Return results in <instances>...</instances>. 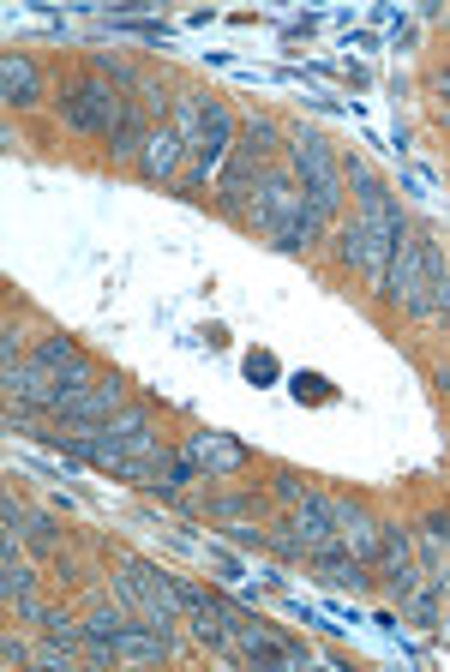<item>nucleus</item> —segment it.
I'll return each mask as SVG.
<instances>
[{
  "instance_id": "1",
  "label": "nucleus",
  "mask_w": 450,
  "mask_h": 672,
  "mask_svg": "<svg viewBox=\"0 0 450 672\" xmlns=\"http://www.w3.org/2000/svg\"><path fill=\"white\" fill-rule=\"evenodd\" d=\"M60 121L72 126V133H85V138H102V150H109L114 162H126V157H138L145 150V114H138L133 96H121L109 79H72L67 91H60Z\"/></svg>"
},
{
  "instance_id": "2",
  "label": "nucleus",
  "mask_w": 450,
  "mask_h": 672,
  "mask_svg": "<svg viewBox=\"0 0 450 672\" xmlns=\"http://www.w3.org/2000/svg\"><path fill=\"white\" fill-rule=\"evenodd\" d=\"M355 186L360 193H355V223H349V235H342V259H349L355 271H367L372 288H384V271H391L408 228H403V210L391 205V193H384L367 169H355Z\"/></svg>"
},
{
  "instance_id": "3",
  "label": "nucleus",
  "mask_w": 450,
  "mask_h": 672,
  "mask_svg": "<svg viewBox=\"0 0 450 672\" xmlns=\"http://www.w3.org/2000/svg\"><path fill=\"white\" fill-rule=\"evenodd\" d=\"M277 157V126L270 121H247L240 126V138H235V150H228V162H223V186H216V198H223V210L228 217H247V186L265 174V162Z\"/></svg>"
},
{
  "instance_id": "4",
  "label": "nucleus",
  "mask_w": 450,
  "mask_h": 672,
  "mask_svg": "<svg viewBox=\"0 0 450 672\" xmlns=\"http://www.w3.org/2000/svg\"><path fill=\"white\" fill-rule=\"evenodd\" d=\"M294 181L306 186V217H313L318 228L330 223V210H337V198H342V169H337V157H330V145L318 133H294Z\"/></svg>"
},
{
  "instance_id": "5",
  "label": "nucleus",
  "mask_w": 450,
  "mask_h": 672,
  "mask_svg": "<svg viewBox=\"0 0 450 672\" xmlns=\"http://www.w3.org/2000/svg\"><path fill=\"white\" fill-rule=\"evenodd\" d=\"M121 601L133 606L145 625H157V630H169V637H175V625H180V589H175V577H162L157 565L121 559Z\"/></svg>"
},
{
  "instance_id": "6",
  "label": "nucleus",
  "mask_w": 450,
  "mask_h": 672,
  "mask_svg": "<svg viewBox=\"0 0 450 672\" xmlns=\"http://www.w3.org/2000/svg\"><path fill=\"white\" fill-rule=\"evenodd\" d=\"M121 409H126V385H121V378H90V385L67 390L48 414H60L72 433H97V426H109Z\"/></svg>"
},
{
  "instance_id": "7",
  "label": "nucleus",
  "mask_w": 450,
  "mask_h": 672,
  "mask_svg": "<svg viewBox=\"0 0 450 672\" xmlns=\"http://www.w3.org/2000/svg\"><path fill=\"white\" fill-rule=\"evenodd\" d=\"M169 649H175V637L169 630H157V625H126L121 637H114V661L121 667H150V661H169Z\"/></svg>"
},
{
  "instance_id": "8",
  "label": "nucleus",
  "mask_w": 450,
  "mask_h": 672,
  "mask_svg": "<svg viewBox=\"0 0 450 672\" xmlns=\"http://www.w3.org/2000/svg\"><path fill=\"white\" fill-rule=\"evenodd\" d=\"M180 150H187V138H180L175 126H157V133L145 138V150H138V169H145L150 181H187V174H180Z\"/></svg>"
},
{
  "instance_id": "9",
  "label": "nucleus",
  "mask_w": 450,
  "mask_h": 672,
  "mask_svg": "<svg viewBox=\"0 0 450 672\" xmlns=\"http://www.w3.org/2000/svg\"><path fill=\"white\" fill-rule=\"evenodd\" d=\"M0 96H7L12 109L43 103V72H36L31 55H7V60H0Z\"/></svg>"
},
{
  "instance_id": "10",
  "label": "nucleus",
  "mask_w": 450,
  "mask_h": 672,
  "mask_svg": "<svg viewBox=\"0 0 450 672\" xmlns=\"http://www.w3.org/2000/svg\"><path fill=\"white\" fill-rule=\"evenodd\" d=\"M187 456H192V463H199L211 480L235 475V468L247 463V451H240L235 438H223V433H199V438H192V445H187Z\"/></svg>"
},
{
  "instance_id": "11",
  "label": "nucleus",
  "mask_w": 450,
  "mask_h": 672,
  "mask_svg": "<svg viewBox=\"0 0 450 672\" xmlns=\"http://www.w3.org/2000/svg\"><path fill=\"white\" fill-rule=\"evenodd\" d=\"M36 361L55 366V373L67 378V373H79V366H85V349L72 337H43V342H36Z\"/></svg>"
},
{
  "instance_id": "12",
  "label": "nucleus",
  "mask_w": 450,
  "mask_h": 672,
  "mask_svg": "<svg viewBox=\"0 0 450 672\" xmlns=\"http://www.w3.org/2000/svg\"><path fill=\"white\" fill-rule=\"evenodd\" d=\"M36 589V577H31V565L12 553V540H7V559H0V594H7V606H19L24 594Z\"/></svg>"
},
{
  "instance_id": "13",
  "label": "nucleus",
  "mask_w": 450,
  "mask_h": 672,
  "mask_svg": "<svg viewBox=\"0 0 450 672\" xmlns=\"http://www.w3.org/2000/svg\"><path fill=\"white\" fill-rule=\"evenodd\" d=\"M277 499H282V504H294V511H301V504L313 499V487H301V475H289V468H277Z\"/></svg>"
},
{
  "instance_id": "14",
  "label": "nucleus",
  "mask_w": 450,
  "mask_h": 672,
  "mask_svg": "<svg viewBox=\"0 0 450 672\" xmlns=\"http://www.w3.org/2000/svg\"><path fill=\"white\" fill-rule=\"evenodd\" d=\"M294 397H301V402H330V385L318 373H301V378H294Z\"/></svg>"
},
{
  "instance_id": "15",
  "label": "nucleus",
  "mask_w": 450,
  "mask_h": 672,
  "mask_svg": "<svg viewBox=\"0 0 450 672\" xmlns=\"http://www.w3.org/2000/svg\"><path fill=\"white\" fill-rule=\"evenodd\" d=\"M247 378H259V385H265V378H277V361H270L265 349H252L247 354Z\"/></svg>"
},
{
  "instance_id": "16",
  "label": "nucleus",
  "mask_w": 450,
  "mask_h": 672,
  "mask_svg": "<svg viewBox=\"0 0 450 672\" xmlns=\"http://www.w3.org/2000/svg\"><path fill=\"white\" fill-rule=\"evenodd\" d=\"M19 349H24V331H19V324H7V331H0V354H7V366H19Z\"/></svg>"
},
{
  "instance_id": "17",
  "label": "nucleus",
  "mask_w": 450,
  "mask_h": 672,
  "mask_svg": "<svg viewBox=\"0 0 450 672\" xmlns=\"http://www.w3.org/2000/svg\"><path fill=\"white\" fill-rule=\"evenodd\" d=\"M211 511L216 516H247V511H259V499H216Z\"/></svg>"
},
{
  "instance_id": "18",
  "label": "nucleus",
  "mask_w": 450,
  "mask_h": 672,
  "mask_svg": "<svg viewBox=\"0 0 450 672\" xmlns=\"http://www.w3.org/2000/svg\"><path fill=\"white\" fill-rule=\"evenodd\" d=\"M0 654H7V667H24V661H31V649H24L19 637H7V642H0Z\"/></svg>"
}]
</instances>
